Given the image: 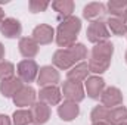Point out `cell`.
Segmentation results:
<instances>
[{
    "instance_id": "cell-1",
    "label": "cell",
    "mask_w": 127,
    "mask_h": 125,
    "mask_svg": "<svg viewBox=\"0 0 127 125\" xmlns=\"http://www.w3.org/2000/svg\"><path fill=\"white\" fill-rule=\"evenodd\" d=\"M86 58H87V47L83 43H75L68 49H58L52 56V63L56 69L69 71L72 66L83 62V59Z\"/></svg>"
},
{
    "instance_id": "cell-2",
    "label": "cell",
    "mask_w": 127,
    "mask_h": 125,
    "mask_svg": "<svg viewBox=\"0 0 127 125\" xmlns=\"http://www.w3.org/2000/svg\"><path fill=\"white\" fill-rule=\"evenodd\" d=\"M81 30V19L78 16H69L59 22L55 31V41L61 49H68L75 44L78 32Z\"/></svg>"
},
{
    "instance_id": "cell-3",
    "label": "cell",
    "mask_w": 127,
    "mask_h": 125,
    "mask_svg": "<svg viewBox=\"0 0 127 125\" xmlns=\"http://www.w3.org/2000/svg\"><path fill=\"white\" fill-rule=\"evenodd\" d=\"M38 71H40V68L34 59H24L16 65V77L25 85H30L31 83L37 80Z\"/></svg>"
},
{
    "instance_id": "cell-4",
    "label": "cell",
    "mask_w": 127,
    "mask_h": 125,
    "mask_svg": "<svg viewBox=\"0 0 127 125\" xmlns=\"http://www.w3.org/2000/svg\"><path fill=\"white\" fill-rule=\"evenodd\" d=\"M86 37H87V40L90 43L99 44V43H103V41H109L111 32L108 30V27H106V22L95 21V22L89 24L87 31H86Z\"/></svg>"
},
{
    "instance_id": "cell-5",
    "label": "cell",
    "mask_w": 127,
    "mask_h": 125,
    "mask_svg": "<svg viewBox=\"0 0 127 125\" xmlns=\"http://www.w3.org/2000/svg\"><path fill=\"white\" fill-rule=\"evenodd\" d=\"M62 97H65V100L69 102H75L80 103L84 100L86 97V91H84V85L81 83H74V81H64L62 83Z\"/></svg>"
},
{
    "instance_id": "cell-6",
    "label": "cell",
    "mask_w": 127,
    "mask_h": 125,
    "mask_svg": "<svg viewBox=\"0 0 127 125\" xmlns=\"http://www.w3.org/2000/svg\"><path fill=\"white\" fill-rule=\"evenodd\" d=\"M59 81H61V74L55 66L46 65V66L40 68L38 77H37V84L40 85V88L49 87V85H56Z\"/></svg>"
},
{
    "instance_id": "cell-7",
    "label": "cell",
    "mask_w": 127,
    "mask_h": 125,
    "mask_svg": "<svg viewBox=\"0 0 127 125\" xmlns=\"http://www.w3.org/2000/svg\"><path fill=\"white\" fill-rule=\"evenodd\" d=\"M37 91L32 88L31 85H25L15 94V97L12 99L13 100V104L19 109H25V107H31L32 104L37 102Z\"/></svg>"
},
{
    "instance_id": "cell-8",
    "label": "cell",
    "mask_w": 127,
    "mask_h": 125,
    "mask_svg": "<svg viewBox=\"0 0 127 125\" xmlns=\"http://www.w3.org/2000/svg\"><path fill=\"white\" fill-rule=\"evenodd\" d=\"M105 90V80L100 75H92L84 81V91L92 100H99Z\"/></svg>"
},
{
    "instance_id": "cell-9",
    "label": "cell",
    "mask_w": 127,
    "mask_h": 125,
    "mask_svg": "<svg viewBox=\"0 0 127 125\" xmlns=\"http://www.w3.org/2000/svg\"><path fill=\"white\" fill-rule=\"evenodd\" d=\"M100 104L108 107V109H112V107H117V106H121L123 104V93L120 88L117 87H105L103 93L100 96Z\"/></svg>"
},
{
    "instance_id": "cell-10",
    "label": "cell",
    "mask_w": 127,
    "mask_h": 125,
    "mask_svg": "<svg viewBox=\"0 0 127 125\" xmlns=\"http://www.w3.org/2000/svg\"><path fill=\"white\" fill-rule=\"evenodd\" d=\"M31 37L38 46H47L55 40V30L49 24H40L32 30Z\"/></svg>"
},
{
    "instance_id": "cell-11",
    "label": "cell",
    "mask_w": 127,
    "mask_h": 125,
    "mask_svg": "<svg viewBox=\"0 0 127 125\" xmlns=\"http://www.w3.org/2000/svg\"><path fill=\"white\" fill-rule=\"evenodd\" d=\"M37 96H38V100L46 103L47 106H59V103L62 102V91L56 85H49V87L40 88Z\"/></svg>"
},
{
    "instance_id": "cell-12",
    "label": "cell",
    "mask_w": 127,
    "mask_h": 125,
    "mask_svg": "<svg viewBox=\"0 0 127 125\" xmlns=\"http://www.w3.org/2000/svg\"><path fill=\"white\" fill-rule=\"evenodd\" d=\"M0 34L6 38H21L22 25L16 18H4L0 25Z\"/></svg>"
},
{
    "instance_id": "cell-13",
    "label": "cell",
    "mask_w": 127,
    "mask_h": 125,
    "mask_svg": "<svg viewBox=\"0 0 127 125\" xmlns=\"http://www.w3.org/2000/svg\"><path fill=\"white\" fill-rule=\"evenodd\" d=\"M32 116V124L34 125H44L50 119V106H47L43 102H35L30 107Z\"/></svg>"
},
{
    "instance_id": "cell-14",
    "label": "cell",
    "mask_w": 127,
    "mask_h": 125,
    "mask_svg": "<svg viewBox=\"0 0 127 125\" xmlns=\"http://www.w3.org/2000/svg\"><path fill=\"white\" fill-rule=\"evenodd\" d=\"M58 115L59 118L65 122H71L74 121L78 115H80V106L75 102H69V100H64L58 106Z\"/></svg>"
},
{
    "instance_id": "cell-15",
    "label": "cell",
    "mask_w": 127,
    "mask_h": 125,
    "mask_svg": "<svg viewBox=\"0 0 127 125\" xmlns=\"http://www.w3.org/2000/svg\"><path fill=\"white\" fill-rule=\"evenodd\" d=\"M106 13V4H103L102 1H92L87 3L83 9V18L95 22V21H100L102 16Z\"/></svg>"
},
{
    "instance_id": "cell-16",
    "label": "cell",
    "mask_w": 127,
    "mask_h": 125,
    "mask_svg": "<svg viewBox=\"0 0 127 125\" xmlns=\"http://www.w3.org/2000/svg\"><path fill=\"white\" fill-rule=\"evenodd\" d=\"M18 49H19V53L25 59H34L38 55L40 46L35 43V40L32 37H21L19 43H18Z\"/></svg>"
},
{
    "instance_id": "cell-17",
    "label": "cell",
    "mask_w": 127,
    "mask_h": 125,
    "mask_svg": "<svg viewBox=\"0 0 127 125\" xmlns=\"http://www.w3.org/2000/svg\"><path fill=\"white\" fill-rule=\"evenodd\" d=\"M22 87H24V83L18 77H12L9 80L0 81V93H1L3 97H7V99H13L15 94Z\"/></svg>"
},
{
    "instance_id": "cell-18",
    "label": "cell",
    "mask_w": 127,
    "mask_h": 125,
    "mask_svg": "<svg viewBox=\"0 0 127 125\" xmlns=\"http://www.w3.org/2000/svg\"><path fill=\"white\" fill-rule=\"evenodd\" d=\"M114 55V44L111 41H103L95 44L90 50V56L89 58H95V59H102V61H109L112 59Z\"/></svg>"
},
{
    "instance_id": "cell-19",
    "label": "cell",
    "mask_w": 127,
    "mask_h": 125,
    "mask_svg": "<svg viewBox=\"0 0 127 125\" xmlns=\"http://www.w3.org/2000/svg\"><path fill=\"white\" fill-rule=\"evenodd\" d=\"M89 65L87 62H80L75 66H72L69 71H66V80L74 81V83H84L89 78Z\"/></svg>"
},
{
    "instance_id": "cell-20",
    "label": "cell",
    "mask_w": 127,
    "mask_h": 125,
    "mask_svg": "<svg viewBox=\"0 0 127 125\" xmlns=\"http://www.w3.org/2000/svg\"><path fill=\"white\" fill-rule=\"evenodd\" d=\"M50 6L56 12V16L59 21H64V19L72 16V12H74V1L72 0H55L50 3Z\"/></svg>"
},
{
    "instance_id": "cell-21",
    "label": "cell",
    "mask_w": 127,
    "mask_h": 125,
    "mask_svg": "<svg viewBox=\"0 0 127 125\" xmlns=\"http://www.w3.org/2000/svg\"><path fill=\"white\" fill-rule=\"evenodd\" d=\"M106 27L111 34L117 35V37H123L127 35V22L124 18H115V16H109L106 21Z\"/></svg>"
},
{
    "instance_id": "cell-22",
    "label": "cell",
    "mask_w": 127,
    "mask_h": 125,
    "mask_svg": "<svg viewBox=\"0 0 127 125\" xmlns=\"http://www.w3.org/2000/svg\"><path fill=\"white\" fill-rule=\"evenodd\" d=\"M127 122V107L126 106H117L109 109L106 124L109 125H121Z\"/></svg>"
},
{
    "instance_id": "cell-23",
    "label": "cell",
    "mask_w": 127,
    "mask_h": 125,
    "mask_svg": "<svg viewBox=\"0 0 127 125\" xmlns=\"http://www.w3.org/2000/svg\"><path fill=\"white\" fill-rule=\"evenodd\" d=\"M127 10V0H109L106 3V13L115 18H124Z\"/></svg>"
},
{
    "instance_id": "cell-24",
    "label": "cell",
    "mask_w": 127,
    "mask_h": 125,
    "mask_svg": "<svg viewBox=\"0 0 127 125\" xmlns=\"http://www.w3.org/2000/svg\"><path fill=\"white\" fill-rule=\"evenodd\" d=\"M12 124L13 125H31L32 116L30 109H16L12 115Z\"/></svg>"
},
{
    "instance_id": "cell-25",
    "label": "cell",
    "mask_w": 127,
    "mask_h": 125,
    "mask_svg": "<svg viewBox=\"0 0 127 125\" xmlns=\"http://www.w3.org/2000/svg\"><path fill=\"white\" fill-rule=\"evenodd\" d=\"M87 65H89V71L90 72H93L95 75H100L105 71H108L111 62L109 61H102V59H95V58H89Z\"/></svg>"
},
{
    "instance_id": "cell-26",
    "label": "cell",
    "mask_w": 127,
    "mask_h": 125,
    "mask_svg": "<svg viewBox=\"0 0 127 125\" xmlns=\"http://www.w3.org/2000/svg\"><path fill=\"white\" fill-rule=\"evenodd\" d=\"M108 112H109V109L105 107V106H102V104L95 106L92 109V112H90V121H92V124L93 122H106Z\"/></svg>"
},
{
    "instance_id": "cell-27",
    "label": "cell",
    "mask_w": 127,
    "mask_h": 125,
    "mask_svg": "<svg viewBox=\"0 0 127 125\" xmlns=\"http://www.w3.org/2000/svg\"><path fill=\"white\" fill-rule=\"evenodd\" d=\"M15 72H16V68L12 62H7V61L0 62V81H4V80L15 77Z\"/></svg>"
},
{
    "instance_id": "cell-28",
    "label": "cell",
    "mask_w": 127,
    "mask_h": 125,
    "mask_svg": "<svg viewBox=\"0 0 127 125\" xmlns=\"http://www.w3.org/2000/svg\"><path fill=\"white\" fill-rule=\"evenodd\" d=\"M50 6L49 1L46 0H31L28 3V9L31 13H40V12H46V9Z\"/></svg>"
},
{
    "instance_id": "cell-29",
    "label": "cell",
    "mask_w": 127,
    "mask_h": 125,
    "mask_svg": "<svg viewBox=\"0 0 127 125\" xmlns=\"http://www.w3.org/2000/svg\"><path fill=\"white\" fill-rule=\"evenodd\" d=\"M0 125H13L12 124V119L7 116V115H0Z\"/></svg>"
},
{
    "instance_id": "cell-30",
    "label": "cell",
    "mask_w": 127,
    "mask_h": 125,
    "mask_svg": "<svg viewBox=\"0 0 127 125\" xmlns=\"http://www.w3.org/2000/svg\"><path fill=\"white\" fill-rule=\"evenodd\" d=\"M4 61V46L0 43V62Z\"/></svg>"
},
{
    "instance_id": "cell-31",
    "label": "cell",
    "mask_w": 127,
    "mask_h": 125,
    "mask_svg": "<svg viewBox=\"0 0 127 125\" xmlns=\"http://www.w3.org/2000/svg\"><path fill=\"white\" fill-rule=\"evenodd\" d=\"M3 21H4V12H3V9L0 7V25H1Z\"/></svg>"
},
{
    "instance_id": "cell-32",
    "label": "cell",
    "mask_w": 127,
    "mask_h": 125,
    "mask_svg": "<svg viewBox=\"0 0 127 125\" xmlns=\"http://www.w3.org/2000/svg\"><path fill=\"white\" fill-rule=\"evenodd\" d=\"M92 125H109V124H106V122H93Z\"/></svg>"
},
{
    "instance_id": "cell-33",
    "label": "cell",
    "mask_w": 127,
    "mask_h": 125,
    "mask_svg": "<svg viewBox=\"0 0 127 125\" xmlns=\"http://www.w3.org/2000/svg\"><path fill=\"white\" fill-rule=\"evenodd\" d=\"M124 21L127 22V10H126V13H124Z\"/></svg>"
},
{
    "instance_id": "cell-34",
    "label": "cell",
    "mask_w": 127,
    "mask_h": 125,
    "mask_svg": "<svg viewBox=\"0 0 127 125\" xmlns=\"http://www.w3.org/2000/svg\"><path fill=\"white\" fill-rule=\"evenodd\" d=\"M124 58H126V63H127V52H126V56H124Z\"/></svg>"
},
{
    "instance_id": "cell-35",
    "label": "cell",
    "mask_w": 127,
    "mask_h": 125,
    "mask_svg": "<svg viewBox=\"0 0 127 125\" xmlns=\"http://www.w3.org/2000/svg\"><path fill=\"white\" fill-rule=\"evenodd\" d=\"M121 125H127V122H124V124H121Z\"/></svg>"
}]
</instances>
